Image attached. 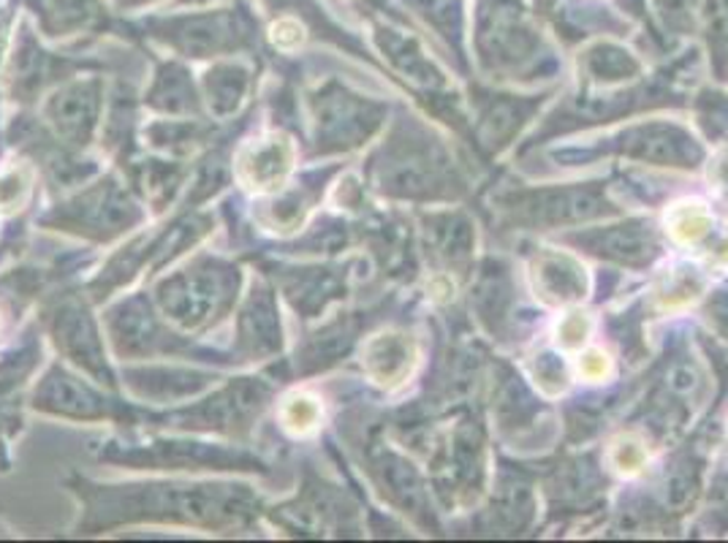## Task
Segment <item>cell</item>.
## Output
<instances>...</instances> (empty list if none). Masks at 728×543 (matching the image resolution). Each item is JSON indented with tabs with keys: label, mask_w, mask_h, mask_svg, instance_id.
Listing matches in <instances>:
<instances>
[{
	"label": "cell",
	"mask_w": 728,
	"mask_h": 543,
	"mask_svg": "<svg viewBox=\"0 0 728 543\" xmlns=\"http://www.w3.org/2000/svg\"><path fill=\"white\" fill-rule=\"evenodd\" d=\"M315 120V150H345L367 133L370 109L340 88H321L311 95Z\"/></svg>",
	"instance_id": "12"
},
{
	"label": "cell",
	"mask_w": 728,
	"mask_h": 543,
	"mask_svg": "<svg viewBox=\"0 0 728 543\" xmlns=\"http://www.w3.org/2000/svg\"><path fill=\"white\" fill-rule=\"evenodd\" d=\"M142 103L166 118H204L202 88L188 69L178 63L158 66L150 88L144 90Z\"/></svg>",
	"instance_id": "15"
},
{
	"label": "cell",
	"mask_w": 728,
	"mask_h": 543,
	"mask_svg": "<svg viewBox=\"0 0 728 543\" xmlns=\"http://www.w3.org/2000/svg\"><path fill=\"white\" fill-rule=\"evenodd\" d=\"M253 84H256V77L242 63H218L210 71H204L199 88H202L208 112L218 123H223V120H232L234 114H240V109L251 99Z\"/></svg>",
	"instance_id": "17"
},
{
	"label": "cell",
	"mask_w": 728,
	"mask_h": 543,
	"mask_svg": "<svg viewBox=\"0 0 728 543\" xmlns=\"http://www.w3.org/2000/svg\"><path fill=\"white\" fill-rule=\"evenodd\" d=\"M142 139L148 148L166 158H193L196 152L210 150L212 144L223 142V133L218 131V120L212 123L208 118H172V120H153L144 125Z\"/></svg>",
	"instance_id": "16"
},
{
	"label": "cell",
	"mask_w": 728,
	"mask_h": 543,
	"mask_svg": "<svg viewBox=\"0 0 728 543\" xmlns=\"http://www.w3.org/2000/svg\"><path fill=\"white\" fill-rule=\"evenodd\" d=\"M107 90L101 77H71L50 90L41 114L50 131L71 150L84 152L95 142L104 120Z\"/></svg>",
	"instance_id": "9"
},
{
	"label": "cell",
	"mask_w": 728,
	"mask_h": 543,
	"mask_svg": "<svg viewBox=\"0 0 728 543\" xmlns=\"http://www.w3.org/2000/svg\"><path fill=\"white\" fill-rule=\"evenodd\" d=\"M191 172L193 163L182 161V158H142V161H131L125 167L129 185L155 215L166 212L178 201L180 191L191 180Z\"/></svg>",
	"instance_id": "14"
},
{
	"label": "cell",
	"mask_w": 728,
	"mask_h": 543,
	"mask_svg": "<svg viewBox=\"0 0 728 543\" xmlns=\"http://www.w3.org/2000/svg\"><path fill=\"white\" fill-rule=\"evenodd\" d=\"M30 408L44 416L65 421H114V424H139L142 411L95 389L88 378L54 362L36 383Z\"/></svg>",
	"instance_id": "8"
},
{
	"label": "cell",
	"mask_w": 728,
	"mask_h": 543,
	"mask_svg": "<svg viewBox=\"0 0 728 543\" xmlns=\"http://www.w3.org/2000/svg\"><path fill=\"white\" fill-rule=\"evenodd\" d=\"M221 375L210 370L196 368H125L123 370V386L129 389L131 396L142 402H153V405H180V402L196 400L212 386H218Z\"/></svg>",
	"instance_id": "11"
},
{
	"label": "cell",
	"mask_w": 728,
	"mask_h": 543,
	"mask_svg": "<svg viewBox=\"0 0 728 543\" xmlns=\"http://www.w3.org/2000/svg\"><path fill=\"white\" fill-rule=\"evenodd\" d=\"M109 345L120 362H153V359H182L196 356L199 362H223L215 353L202 351L191 343V338H182L155 308L153 296L129 294L109 304L101 315Z\"/></svg>",
	"instance_id": "6"
},
{
	"label": "cell",
	"mask_w": 728,
	"mask_h": 543,
	"mask_svg": "<svg viewBox=\"0 0 728 543\" xmlns=\"http://www.w3.org/2000/svg\"><path fill=\"white\" fill-rule=\"evenodd\" d=\"M65 490L79 503V535L109 533L125 524H182L210 533H245L264 516L256 490L236 481H129L99 484L69 475Z\"/></svg>",
	"instance_id": "1"
},
{
	"label": "cell",
	"mask_w": 728,
	"mask_h": 543,
	"mask_svg": "<svg viewBox=\"0 0 728 543\" xmlns=\"http://www.w3.org/2000/svg\"><path fill=\"white\" fill-rule=\"evenodd\" d=\"M277 291L261 274L251 283L245 302L236 310L232 362H270L283 351V321Z\"/></svg>",
	"instance_id": "10"
},
{
	"label": "cell",
	"mask_w": 728,
	"mask_h": 543,
	"mask_svg": "<svg viewBox=\"0 0 728 543\" xmlns=\"http://www.w3.org/2000/svg\"><path fill=\"white\" fill-rule=\"evenodd\" d=\"M315 416H318V405H315V400H311V396H291L281 411L283 426L296 432L311 430Z\"/></svg>",
	"instance_id": "20"
},
{
	"label": "cell",
	"mask_w": 728,
	"mask_h": 543,
	"mask_svg": "<svg viewBox=\"0 0 728 543\" xmlns=\"http://www.w3.org/2000/svg\"><path fill=\"white\" fill-rule=\"evenodd\" d=\"M242 267L212 253H199L163 274L153 302L178 332L202 334L218 326L240 302Z\"/></svg>",
	"instance_id": "2"
},
{
	"label": "cell",
	"mask_w": 728,
	"mask_h": 543,
	"mask_svg": "<svg viewBox=\"0 0 728 543\" xmlns=\"http://www.w3.org/2000/svg\"><path fill=\"white\" fill-rule=\"evenodd\" d=\"M101 462L131 470H169V473H266L264 462L245 445L191 441V438H148V441H107Z\"/></svg>",
	"instance_id": "5"
},
{
	"label": "cell",
	"mask_w": 728,
	"mask_h": 543,
	"mask_svg": "<svg viewBox=\"0 0 728 543\" xmlns=\"http://www.w3.org/2000/svg\"><path fill=\"white\" fill-rule=\"evenodd\" d=\"M148 223V207L118 174L84 182L69 199L58 201L39 218V225L79 237L93 245H109Z\"/></svg>",
	"instance_id": "4"
},
{
	"label": "cell",
	"mask_w": 728,
	"mask_h": 543,
	"mask_svg": "<svg viewBox=\"0 0 728 543\" xmlns=\"http://www.w3.org/2000/svg\"><path fill=\"white\" fill-rule=\"evenodd\" d=\"M234 177L256 193H277L294 167V144L286 133H266L236 150Z\"/></svg>",
	"instance_id": "13"
},
{
	"label": "cell",
	"mask_w": 728,
	"mask_h": 543,
	"mask_svg": "<svg viewBox=\"0 0 728 543\" xmlns=\"http://www.w3.org/2000/svg\"><path fill=\"white\" fill-rule=\"evenodd\" d=\"M88 294H54L41 308V323L47 329V338L52 340L54 351L82 370L93 383L104 386L107 392L118 389V375L109 364L107 345H104V326L90 310Z\"/></svg>",
	"instance_id": "7"
},
{
	"label": "cell",
	"mask_w": 728,
	"mask_h": 543,
	"mask_svg": "<svg viewBox=\"0 0 728 543\" xmlns=\"http://www.w3.org/2000/svg\"><path fill=\"white\" fill-rule=\"evenodd\" d=\"M30 185H33V172L26 163L0 172V212L11 215V212L22 210L30 197Z\"/></svg>",
	"instance_id": "19"
},
{
	"label": "cell",
	"mask_w": 728,
	"mask_h": 543,
	"mask_svg": "<svg viewBox=\"0 0 728 543\" xmlns=\"http://www.w3.org/2000/svg\"><path fill=\"white\" fill-rule=\"evenodd\" d=\"M270 39L272 44L281 47V50H294V47L302 44V39H305V30H302L300 22L286 17V20H277L275 26L270 28Z\"/></svg>",
	"instance_id": "21"
},
{
	"label": "cell",
	"mask_w": 728,
	"mask_h": 543,
	"mask_svg": "<svg viewBox=\"0 0 728 543\" xmlns=\"http://www.w3.org/2000/svg\"><path fill=\"white\" fill-rule=\"evenodd\" d=\"M275 392L277 386L270 378L242 375L221 386H212L210 392L185 405H172L161 413L142 411V421L188 432V435H221L229 441H247Z\"/></svg>",
	"instance_id": "3"
},
{
	"label": "cell",
	"mask_w": 728,
	"mask_h": 543,
	"mask_svg": "<svg viewBox=\"0 0 728 543\" xmlns=\"http://www.w3.org/2000/svg\"><path fill=\"white\" fill-rule=\"evenodd\" d=\"M101 144L109 155L118 161L120 169H125L133 161L139 139V114H136V93L131 84L120 82L112 90V99L104 107V120H101Z\"/></svg>",
	"instance_id": "18"
},
{
	"label": "cell",
	"mask_w": 728,
	"mask_h": 543,
	"mask_svg": "<svg viewBox=\"0 0 728 543\" xmlns=\"http://www.w3.org/2000/svg\"><path fill=\"white\" fill-rule=\"evenodd\" d=\"M0 329H3V319H0Z\"/></svg>",
	"instance_id": "22"
}]
</instances>
